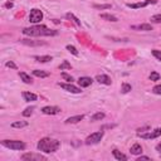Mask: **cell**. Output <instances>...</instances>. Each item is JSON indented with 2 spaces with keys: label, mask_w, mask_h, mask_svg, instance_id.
Wrapping results in <instances>:
<instances>
[{
  "label": "cell",
  "mask_w": 161,
  "mask_h": 161,
  "mask_svg": "<svg viewBox=\"0 0 161 161\" xmlns=\"http://www.w3.org/2000/svg\"><path fill=\"white\" fill-rule=\"evenodd\" d=\"M23 34L28 37H52V35H58L57 30H52L45 25H34L30 28H24Z\"/></svg>",
  "instance_id": "obj_1"
},
{
  "label": "cell",
  "mask_w": 161,
  "mask_h": 161,
  "mask_svg": "<svg viewBox=\"0 0 161 161\" xmlns=\"http://www.w3.org/2000/svg\"><path fill=\"white\" fill-rule=\"evenodd\" d=\"M59 146H61V142L58 140L50 139V137H44V139H42L38 142V150L43 151L45 154L57 151L59 148Z\"/></svg>",
  "instance_id": "obj_2"
},
{
  "label": "cell",
  "mask_w": 161,
  "mask_h": 161,
  "mask_svg": "<svg viewBox=\"0 0 161 161\" xmlns=\"http://www.w3.org/2000/svg\"><path fill=\"white\" fill-rule=\"evenodd\" d=\"M1 145L10 148V150H25L27 145L19 140H3Z\"/></svg>",
  "instance_id": "obj_3"
},
{
  "label": "cell",
  "mask_w": 161,
  "mask_h": 161,
  "mask_svg": "<svg viewBox=\"0 0 161 161\" xmlns=\"http://www.w3.org/2000/svg\"><path fill=\"white\" fill-rule=\"evenodd\" d=\"M43 19V13L42 10L39 9H32L29 13V21L33 23V24H38L40 23V20Z\"/></svg>",
  "instance_id": "obj_4"
},
{
  "label": "cell",
  "mask_w": 161,
  "mask_h": 161,
  "mask_svg": "<svg viewBox=\"0 0 161 161\" xmlns=\"http://www.w3.org/2000/svg\"><path fill=\"white\" fill-rule=\"evenodd\" d=\"M103 137V132L102 131H98V132H95V134L89 135L87 139H86V143L87 145H96V143H98Z\"/></svg>",
  "instance_id": "obj_5"
},
{
  "label": "cell",
  "mask_w": 161,
  "mask_h": 161,
  "mask_svg": "<svg viewBox=\"0 0 161 161\" xmlns=\"http://www.w3.org/2000/svg\"><path fill=\"white\" fill-rule=\"evenodd\" d=\"M21 160H25V161H45V156L40 154H32V152H28V154H24L21 156Z\"/></svg>",
  "instance_id": "obj_6"
},
{
  "label": "cell",
  "mask_w": 161,
  "mask_h": 161,
  "mask_svg": "<svg viewBox=\"0 0 161 161\" xmlns=\"http://www.w3.org/2000/svg\"><path fill=\"white\" fill-rule=\"evenodd\" d=\"M159 136H161V129H156L154 131H150L147 134H142V132H139V137L145 140H152V139H157Z\"/></svg>",
  "instance_id": "obj_7"
},
{
  "label": "cell",
  "mask_w": 161,
  "mask_h": 161,
  "mask_svg": "<svg viewBox=\"0 0 161 161\" xmlns=\"http://www.w3.org/2000/svg\"><path fill=\"white\" fill-rule=\"evenodd\" d=\"M157 0H145V1H141V3H134V4H127V7L131 9H139V8H145L150 4H156Z\"/></svg>",
  "instance_id": "obj_8"
},
{
  "label": "cell",
  "mask_w": 161,
  "mask_h": 161,
  "mask_svg": "<svg viewBox=\"0 0 161 161\" xmlns=\"http://www.w3.org/2000/svg\"><path fill=\"white\" fill-rule=\"evenodd\" d=\"M59 86H61V88H63L64 91H67V92H71V93H80V88H78V87H76V86H73L72 83H69V84H67V83H58Z\"/></svg>",
  "instance_id": "obj_9"
},
{
  "label": "cell",
  "mask_w": 161,
  "mask_h": 161,
  "mask_svg": "<svg viewBox=\"0 0 161 161\" xmlns=\"http://www.w3.org/2000/svg\"><path fill=\"white\" fill-rule=\"evenodd\" d=\"M42 112L44 114H57V113L61 112V108L55 107V106H47V107L42 108Z\"/></svg>",
  "instance_id": "obj_10"
},
{
  "label": "cell",
  "mask_w": 161,
  "mask_h": 161,
  "mask_svg": "<svg viewBox=\"0 0 161 161\" xmlns=\"http://www.w3.org/2000/svg\"><path fill=\"white\" fill-rule=\"evenodd\" d=\"M96 80H97V82H98V83L106 84V86H110V84L112 83L111 78L108 77V76H106V74H98V76L96 77Z\"/></svg>",
  "instance_id": "obj_11"
},
{
  "label": "cell",
  "mask_w": 161,
  "mask_h": 161,
  "mask_svg": "<svg viewBox=\"0 0 161 161\" xmlns=\"http://www.w3.org/2000/svg\"><path fill=\"white\" fill-rule=\"evenodd\" d=\"M92 82H93V79H92L91 77H80V78L78 79V84H79L82 88L89 87V86L92 84Z\"/></svg>",
  "instance_id": "obj_12"
},
{
  "label": "cell",
  "mask_w": 161,
  "mask_h": 161,
  "mask_svg": "<svg viewBox=\"0 0 161 161\" xmlns=\"http://www.w3.org/2000/svg\"><path fill=\"white\" fill-rule=\"evenodd\" d=\"M20 42L25 45H32V47H35V45H44V42H40V40H30V39H21Z\"/></svg>",
  "instance_id": "obj_13"
},
{
  "label": "cell",
  "mask_w": 161,
  "mask_h": 161,
  "mask_svg": "<svg viewBox=\"0 0 161 161\" xmlns=\"http://www.w3.org/2000/svg\"><path fill=\"white\" fill-rule=\"evenodd\" d=\"M131 29L148 32V30H152V27H151V24H140V25H132V27H131Z\"/></svg>",
  "instance_id": "obj_14"
},
{
  "label": "cell",
  "mask_w": 161,
  "mask_h": 161,
  "mask_svg": "<svg viewBox=\"0 0 161 161\" xmlns=\"http://www.w3.org/2000/svg\"><path fill=\"white\" fill-rule=\"evenodd\" d=\"M23 98L27 102H32V101H37V95L30 93V92H23Z\"/></svg>",
  "instance_id": "obj_15"
},
{
  "label": "cell",
  "mask_w": 161,
  "mask_h": 161,
  "mask_svg": "<svg viewBox=\"0 0 161 161\" xmlns=\"http://www.w3.org/2000/svg\"><path fill=\"white\" fill-rule=\"evenodd\" d=\"M19 77L21 78L23 82L27 83V84H32V83H33V79H32V77L29 76V74H27L25 72H19Z\"/></svg>",
  "instance_id": "obj_16"
},
{
  "label": "cell",
  "mask_w": 161,
  "mask_h": 161,
  "mask_svg": "<svg viewBox=\"0 0 161 161\" xmlns=\"http://www.w3.org/2000/svg\"><path fill=\"white\" fill-rule=\"evenodd\" d=\"M83 120V114H77V116H72L66 120V123H78L79 121Z\"/></svg>",
  "instance_id": "obj_17"
},
{
  "label": "cell",
  "mask_w": 161,
  "mask_h": 161,
  "mask_svg": "<svg viewBox=\"0 0 161 161\" xmlns=\"http://www.w3.org/2000/svg\"><path fill=\"white\" fill-rule=\"evenodd\" d=\"M130 151H131L132 155H140V154L142 152V147H141L140 143H135V145L131 147Z\"/></svg>",
  "instance_id": "obj_18"
},
{
  "label": "cell",
  "mask_w": 161,
  "mask_h": 161,
  "mask_svg": "<svg viewBox=\"0 0 161 161\" xmlns=\"http://www.w3.org/2000/svg\"><path fill=\"white\" fill-rule=\"evenodd\" d=\"M34 59L40 63H47V62L52 61V57L50 55H37V57H34Z\"/></svg>",
  "instance_id": "obj_19"
},
{
  "label": "cell",
  "mask_w": 161,
  "mask_h": 161,
  "mask_svg": "<svg viewBox=\"0 0 161 161\" xmlns=\"http://www.w3.org/2000/svg\"><path fill=\"white\" fill-rule=\"evenodd\" d=\"M112 154H113V156H114V159H116V160H123V161L127 160V156L123 155V154H121L118 150H113Z\"/></svg>",
  "instance_id": "obj_20"
},
{
  "label": "cell",
  "mask_w": 161,
  "mask_h": 161,
  "mask_svg": "<svg viewBox=\"0 0 161 161\" xmlns=\"http://www.w3.org/2000/svg\"><path fill=\"white\" fill-rule=\"evenodd\" d=\"M33 74L35 77H39V78H47L49 76V73L48 72H44V71H39V69H35V71H33Z\"/></svg>",
  "instance_id": "obj_21"
},
{
  "label": "cell",
  "mask_w": 161,
  "mask_h": 161,
  "mask_svg": "<svg viewBox=\"0 0 161 161\" xmlns=\"http://www.w3.org/2000/svg\"><path fill=\"white\" fill-rule=\"evenodd\" d=\"M25 126H28L27 121H16V122L11 123V127L14 129H21V127H25Z\"/></svg>",
  "instance_id": "obj_22"
},
{
  "label": "cell",
  "mask_w": 161,
  "mask_h": 161,
  "mask_svg": "<svg viewBox=\"0 0 161 161\" xmlns=\"http://www.w3.org/2000/svg\"><path fill=\"white\" fill-rule=\"evenodd\" d=\"M101 18L103 19V20H107V21H118L117 20V18L116 16H113V15H111V14H101Z\"/></svg>",
  "instance_id": "obj_23"
},
{
  "label": "cell",
  "mask_w": 161,
  "mask_h": 161,
  "mask_svg": "<svg viewBox=\"0 0 161 161\" xmlns=\"http://www.w3.org/2000/svg\"><path fill=\"white\" fill-rule=\"evenodd\" d=\"M103 118H105V113L103 112H97L91 117V121H101Z\"/></svg>",
  "instance_id": "obj_24"
},
{
  "label": "cell",
  "mask_w": 161,
  "mask_h": 161,
  "mask_svg": "<svg viewBox=\"0 0 161 161\" xmlns=\"http://www.w3.org/2000/svg\"><path fill=\"white\" fill-rule=\"evenodd\" d=\"M150 80H152V82H156V80H159L160 79V74L157 73V72H151L150 73Z\"/></svg>",
  "instance_id": "obj_25"
},
{
  "label": "cell",
  "mask_w": 161,
  "mask_h": 161,
  "mask_svg": "<svg viewBox=\"0 0 161 161\" xmlns=\"http://www.w3.org/2000/svg\"><path fill=\"white\" fill-rule=\"evenodd\" d=\"M33 111H34V107H28V108H25V110H24V112H23V116H24V117H29L30 114L33 113Z\"/></svg>",
  "instance_id": "obj_26"
},
{
  "label": "cell",
  "mask_w": 161,
  "mask_h": 161,
  "mask_svg": "<svg viewBox=\"0 0 161 161\" xmlns=\"http://www.w3.org/2000/svg\"><path fill=\"white\" fill-rule=\"evenodd\" d=\"M121 91H122V93H129V92L131 91V84H129V83H123V84H122V88H121Z\"/></svg>",
  "instance_id": "obj_27"
},
{
  "label": "cell",
  "mask_w": 161,
  "mask_h": 161,
  "mask_svg": "<svg viewBox=\"0 0 161 161\" xmlns=\"http://www.w3.org/2000/svg\"><path fill=\"white\" fill-rule=\"evenodd\" d=\"M66 16H67V18H68V19H72V20H73L74 23H76V24H77L78 27H80V21H79V20H78V19H77V18H76V16H74V15H73V14H71V13H68V14H67Z\"/></svg>",
  "instance_id": "obj_28"
},
{
  "label": "cell",
  "mask_w": 161,
  "mask_h": 161,
  "mask_svg": "<svg viewBox=\"0 0 161 161\" xmlns=\"http://www.w3.org/2000/svg\"><path fill=\"white\" fill-rule=\"evenodd\" d=\"M72 66H71V63H68L67 61H64L62 63V64L59 66V69H71Z\"/></svg>",
  "instance_id": "obj_29"
},
{
  "label": "cell",
  "mask_w": 161,
  "mask_h": 161,
  "mask_svg": "<svg viewBox=\"0 0 161 161\" xmlns=\"http://www.w3.org/2000/svg\"><path fill=\"white\" fill-rule=\"evenodd\" d=\"M93 8H95V9H111V4H102V5L95 4Z\"/></svg>",
  "instance_id": "obj_30"
},
{
  "label": "cell",
  "mask_w": 161,
  "mask_h": 161,
  "mask_svg": "<svg viewBox=\"0 0 161 161\" xmlns=\"http://www.w3.org/2000/svg\"><path fill=\"white\" fill-rule=\"evenodd\" d=\"M67 50L69 52V53H72L73 55H78V50L73 47V45H67Z\"/></svg>",
  "instance_id": "obj_31"
},
{
  "label": "cell",
  "mask_w": 161,
  "mask_h": 161,
  "mask_svg": "<svg viewBox=\"0 0 161 161\" xmlns=\"http://www.w3.org/2000/svg\"><path fill=\"white\" fill-rule=\"evenodd\" d=\"M152 23H161V14H156V15H152L151 19Z\"/></svg>",
  "instance_id": "obj_32"
},
{
  "label": "cell",
  "mask_w": 161,
  "mask_h": 161,
  "mask_svg": "<svg viewBox=\"0 0 161 161\" xmlns=\"http://www.w3.org/2000/svg\"><path fill=\"white\" fill-rule=\"evenodd\" d=\"M152 55H154V57H155V58H156V59L161 61V50L154 49V50H152Z\"/></svg>",
  "instance_id": "obj_33"
},
{
  "label": "cell",
  "mask_w": 161,
  "mask_h": 161,
  "mask_svg": "<svg viewBox=\"0 0 161 161\" xmlns=\"http://www.w3.org/2000/svg\"><path fill=\"white\" fill-rule=\"evenodd\" d=\"M152 92H154L155 95H161V84L155 86V87L152 88Z\"/></svg>",
  "instance_id": "obj_34"
},
{
  "label": "cell",
  "mask_w": 161,
  "mask_h": 161,
  "mask_svg": "<svg viewBox=\"0 0 161 161\" xmlns=\"http://www.w3.org/2000/svg\"><path fill=\"white\" fill-rule=\"evenodd\" d=\"M62 78L68 80V82H71V83H72V80H73V77H71L69 74H67V73H62Z\"/></svg>",
  "instance_id": "obj_35"
},
{
  "label": "cell",
  "mask_w": 161,
  "mask_h": 161,
  "mask_svg": "<svg viewBox=\"0 0 161 161\" xmlns=\"http://www.w3.org/2000/svg\"><path fill=\"white\" fill-rule=\"evenodd\" d=\"M5 66H7L8 68H13V69H16V68H18V67H16V64H15V63L14 62H7V64H5Z\"/></svg>",
  "instance_id": "obj_36"
},
{
  "label": "cell",
  "mask_w": 161,
  "mask_h": 161,
  "mask_svg": "<svg viewBox=\"0 0 161 161\" xmlns=\"http://www.w3.org/2000/svg\"><path fill=\"white\" fill-rule=\"evenodd\" d=\"M13 7H14V3L13 1H8V3L4 4V8H7V9H11Z\"/></svg>",
  "instance_id": "obj_37"
},
{
  "label": "cell",
  "mask_w": 161,
  "mask_h": 161,
  "mask_svg": "<svg viewBox=\"0 0 161 161\" xmlns=\"http://www.w3.org/2000/svg\"><path fill=\"white\" fill-rule=\"evenodd\" d=\"M141 160H150V157L148 156H140L139 159H137V161H141Z\"/></svg>",
  "instance_id": "obj_38"
},
{
  "label": "cell",
  "mask_w": 161,
  "mask_h": 161,
  "mask_svg": "<svg viewBox=\"0 0 161 161\" xmlns=\"http://www.w3.org/2000/svg\"><path fill=\"white\" fill-rule=\"evenodd\" d=\"M146 130H150V127H148V126H146V127H142V129H139L137 131L139 132H143V131H146Z\"/></svg>",
  "instance_id": "obj_39"
},
{
  "label": "cell",
  "mask_w": 161,
  "mask_h": 161,
  "mask_svg": "<svg viewBox=\"0 0 161 161\" xmlns=\"http://www.w3.org/2000/svg\"><path fill=\"white\" fill-rule=\"evenodd\" d=\"M156 150H157V151H159V152L161 154V142H160V143H159V145L156 146Z\"/></svg>",
  "instance_id": "obj_40"
}]
</instances>
